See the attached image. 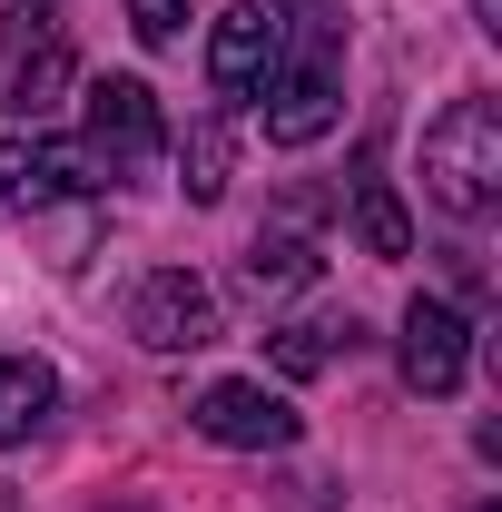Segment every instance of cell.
Returning <instances> with one entry per match:
<instances>
[{
    "label": "cell",
    "instance_id": "cell-4",
    "mask_svg": "<svg viewBox=\"0 0 502 512\" xmlns=\"http://www.w3.org/2000/svg\"><path fill=\"white\" fill-rule=\"evenodd\" d=\"M128 335H138L148 355H197V345H217V286L188 276V266L138 276V296H128Z\"/></svg>",
    "mask_w": 502,
    "mask_h": 512
},
{
    "label": "cell",
    "instance_id": "cell-5",
    "mask_svg": "<svg viewBox=\"0 0 502 512\" xmlns=\"http://www.w3.org/2000/svg\"><path fill=\"white\" fill-rule=\"evenodd\" d=\"M394 365H404V384L414 394H463V375H473V316L463 306H443V296H414L404 306V325H394Z\"/></svg>",
    "mask_w": 502,
    "mask_h": 512
},
{
    "label": "cell",
    "instance_id": "cell-12",
    "mask_svg": "<svg viewBox=\"0 0 502 512\" xmlns=\"http://www.w3.org/2000/svg\"><path fill=\"white\" fill-rule=\"evenodd\" d=\"M345 197H355V237H365V256H414V217H404V197L384 188L375 148L355 158V178H345Z\"/></svg>",
    "mask_w": 502,
    "mask_h": 512
},
{
    "label": "cell",
    "instance_id": "cell-8",
    "mask_svg": "<svg viewBox=\"0 0 502 512\" xmlns=\"http://www.w3.org/2000/svg\"><path fill=\"white\" fill-rule=\"evenodd\" d=\"M276 40H286L276 0H237V10H217V30H207V89H217V99H256L266 69H276Z\"/></svg>",
    "mask_w": 502,
    "mask_h": 512
},
{
    "label": "cell",
    "instance_id": "cell-11",
    "mask_svg": "<svg viewBox=\"0 0 502 512\" xmlns=\"http://www.w3.org/2000/svg\"><path fill=\"white\" fill-rule=\"evenodd\" d=\"M315 266H325V256H315L306 227H266V237L247 247V266H237V286L266 306V296H296V286H315Z\"/></svg>",
    "mask_w": 502,
    "mask_h": 512
},
{
    "label": "cell",
    "instance_id": "cell-16",
    "mask_svg": "<svg viewBox=\"0 0 502 512\" xmlns=\"http://www.w3.org/2000/svg\"><path fill=\"white\" fill-rule=\"evenodd\" d=\"M473 30H493V40H502V0H473Z\"/></svg>",
    "mask_w": 502,
    "mask_h": 512
},
{
    "label": "cell",
    "instance_id": "cell-10",
    "mask_svg": "<svg viewBox=\"0 0 502 512\" xmlns=\"http://www.w3.org/2000/svg\"><path fill=\"white\" fill-rule=\"evenodd\" d=\"M355 345H365V325H355V316H296V325L266 335V365L306 384V375H325L335 355H355Z\"/></svg>",
    "mask_w": 502,
    "mask_h": 512
},
{
    "label": "cell",
    "instance_id": "cell-14",
    "mask_svg": "<svg viewBox=\"0 0 502 512\" xmlns=\"http://www.w3.org/2000/svg\"><path fill=\"white\" fill-rule=\"evenodd\" d=\"M178 168H188V178H178V188H188V207H217V197H227V128L207 119L188 148H178Z\"/></svg>",
    "mask_w": 502,
    "mask_h": 512
},
{
    "label": "cell",
    "instance_id": "cell-9",
    "mask_svg": "<svg viewBox=\"0 0 502 512\" xmlns=\"http://www.w3.org/2000/svg\"><path fill=\"white\" fill-rule=\"evenodd\" d=\"M109 178L69 138H0V207H50V197H99Z\"/></svg>",
    "mask_w": 502,
    "mask_h": 512
},
{
    "label": "cell",
    "instance_id": "cell-6",
    "mask_svg": "<svg viewBox=\"0 0 502 512\" xmlns=\"http://www.w3.org/2000/svg\"><path fill=\"white\" fill-rule=\"evenodd\" d=\"M0 89H10L20 119L60 109L69 89H79V60H69V40H60L50 10H10V30H0Z\"/></svg>",
    "mask_w": 502,
    "mask_h": 512
},
{
    "label": "cell",
    "instance_id": "cell-17",
    "mask_svg": "<svg viewBox=\"0 0 502 512\" xmlns=\"http://www.w3.org/2000/svg\"><path fill=\"white\" fill-rule=\"evenodd\" d=\"M0 512H20V493H10V483H0Z\"/></svg>",
    "mask_w": 502,
    "mask_h": 512
},
{
    "label": "cell",
    "instance_id": "cell-15",
    "mask_svg": "<svg viewBox=\"0 0 502 512\" xmlns=\"http://www.w3.org/2000/svg\"><path fill=\"white\" fill-rule=\"evenodd\" d=\"M178 20H188V0H128V30H138L148 50H168V40H178Z\"/></svg>",
    "mask_w": 502,
    "mask_h": 512
},
{
    "label": "cell",
    "instance_id": "cell-1",
    "mask_svg": "<svg viewBox=\"0 0 502 512\" xmlns=\"http://www.w3.org/2000/svg\"><path fill=\"white\" fill-rule=\"evenodd\" d=\"M335 119H345V10L335 0H296V20L276 40V69L256 89V128L276 148H315Z\"/></svg>",
    "mask_w": 502,
    "mask_h": 512
},
{
    "label": "cell",
    "instance_id": "cell-3",
    "mask_svg": "<svg viewBox=\"0 0 502 512\" xmlns=\"http://www.w3.org/2000/svg\"><path fill=\"white\" fill-rule=\"evenodd\" d=\"M79 148L99 178H128L168 148V119H158V89L148 79H89L79 89Z\"/></svg>",
    "mask_w": 502,
    "mask_h": 512
},
{
    "label": "cell",
    "instance_id": "cell-2",
    "mask_svg": "<svg viewBox=\"0 0 502 512\" xmlns=\"http://www.w3.org/2000/svg\"><path fill=\"white\" fill-rule=\"evenodd\" d=\"M424 197H434L443 217H483L502 197V99H453L434 128H424Z\"/></svg>",
    "mask_w": 502,
    "mask_h": 512
},
{
    "label": "cell",
    "instance_id": "cell-7",
    "mask_svg": "<svg viewBox=\"0 0 502 512\" xmlns=\"http://www.w3.org/2000/svg\"><path fill=\"white\" fill-rule=\"evenodd\" d=\"M188 424L207 434V444H227V453H286L296 444V404L266 394V384H247V375L207 384V394L188 404Z\"/></svg>",
    "mask_w": 502,
    "mask_h": 512
},
{
    "label": "cell",
    "instance_id": "cell-13",
    "mask_svg": "<svg viewBox=\"0 0 502 512\" xmlns=\"http://www.w3.org/2000/svg\"><path fill=\"white\" fill-rule=\"evenodd\" d=\"M50 404H60V375H50L40 355H0V453L30 444V434L50 424Z\"/></svg>",
    "mask_w": 502,
    "mask_h": 512
}]
</instances>
